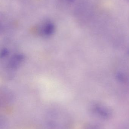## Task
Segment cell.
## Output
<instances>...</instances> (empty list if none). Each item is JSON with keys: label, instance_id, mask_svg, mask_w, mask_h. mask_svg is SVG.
<instances>
[{"label": "cell", "instance_id": "cell-1", "mask_svg": "<svg viewBox=\"0 0 129 129\" xmlns=\"http://www.w3.org/2000/svg\"><path fill=\"white\" fill-rule=\"evenodd\" d=\"M68 119L65 113H49L47 122L51 129H64L68 125Z\"/></svg>", "mask_w": 129, "mask_h": 129}, {"label": "cell", "instance_id": "cell-2", "mask_svg": "<svg viewBox=\"0 0 129 129\" xmlns=\"http://www.w3.org/2000/svg\"><path fill=\"white\" fill-rule=\"evenodd\" d=\"M61 1L62 2H64V3L69 4L72 3L74 0H61Z\"/></svg>", "mask_w": 129, "mask_h": 129}]
</instances>
